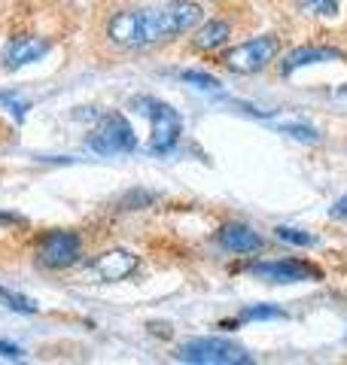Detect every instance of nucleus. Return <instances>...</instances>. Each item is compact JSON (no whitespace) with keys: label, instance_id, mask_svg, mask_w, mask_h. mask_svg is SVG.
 Segmentation results:
<instances>
[{"label":"nucleus","instance_id":"nucleus-1","mask_svg":"<svg viewBox=\"0 0 347 365\" xmlns=\"http://www.w3.org/2000/svg\"><path fill=\"white\" fill-rule=\"evenodd\" d=\"M204 21V9L195 0H168L161 6H141L113 13L107 21V40L122 49H146L161 40L195 31Z\"/></svg>","mask_w":347,"mask_h":365},{"label":"nucleus","instance_id":"nucleus-2","mask_svg":"<svg viewBox=\"0 0 347 365\" xmlns=\"http://www.w3.org/2000/svg\"><path fill=\"white\" fill-rule=\"evenodd\" d=\"M131 104H134L137 113H144V116L149 119V153L153 155L171 153L174 146L180 143V134H183L180 113L171 104H165V101H159V98H134Z\"/></svg>","mask_w":347,"mask_h":365},{"label":"nucleus","instance_id":"nucleus-3","mask_svg":"<svg viewBox=\"0 0 347 365\" xmlns=\"http://www.w3.org/2000/svg\"><path fill=\"white\" fill-rule=\"evenodd\" d=\"M174 356L192 365H250L253 362V356L241 344L226 338H211V335L183 341Z\"/></svg>","mask_w":347,"mask_h":365},{"label":"nucleus","instance_id":"nucleus-4","mask_svg":"<svg viewBox=\"0 0 347 365\" xmlns=\"http://www.w3.org/2000/svg\"><path fill=\"white\" fill-rule=\"evenodd\" d=\"M86 146L98 155H125V153L137 150V134L131 128V122L125 119V113L110 110L101 116L98 128L91 131Z\"/></svg>","mask_w":347,"mask_h":365},{"label":"nucleus","instance_id":"nucleus-5","mask_svg":"<svg viewBox=\"0 0 347 365\" xmlns=\"http://www.w3.org/2000/svg\"><path fill=\"white\" fill-rule=\"evenodd\" d=\"M83 259V237L71 228H49L37 241V262L49 271L74 268Z\"/></svg>","mask_w":347,"mask_h":365},{"label":"nucleus","instance_id":"nucleus-6","mask_svg":"<svg viewBox=\"0 0 347 365\" xmlns=\"http://www.w3.org/2000/svg\"><path fill=\"white\" fill-rule=\"evenodd\" d=\"M281 52V40L274 34H265V37H253L247 43H238L235 49H228L223 55V64L228 67L231 73H241V76H250V73H259L265 71Z\"/></svg>","mask_w":347,"mask_h":365},{"label":"nucleus","instance_id":"nucleus-7","mask_svg":"<svg viewBox=\"0 0 347 365\" xmlns=\"http://www.w3.org/2000/svg\"><path fill=\"white\" fill-rule=\"evenodd\" d=\"M253 277L268 283H320L323 268H317L308 259H271V262H253L247 268Z\"/></svg>","mask_w":347,"mask_h":365},{"label":"nucleus","instance_id":"nucleus-8","mask_svg":"<svg viewBox=\"0 0 347 365\" xmlns=\"http://www.w3.org/2000/svg\"><path fill=\"white\" fill-rule=\"evenodd\" d=\"M52 49L49 37H37V34H16L9 37L4 46V67L6 71H19V67H28L34 61L46 58Z\"/></svg>","mask_w":347,"mask_h":365},{"label":"nucleus","instance_id":"nucleus-9","mask_svg":"<svg viewBox=\"0 0 347 365\" xmlns=\"http://www.w3.org/2000/svg\"><path fill=\"white\" fill-rule=\"evenodd\" d=\"M344 52L335 49V46H296L289 49L281 61H277V73L283 79H289L302 67H314V64H329V61H341Z\"/></svg>","mask_w":347,"mask_h":365},{"label":"nucleus","instance_id":"nucleus-10","mask_svg":"<svg viewBox=\"0 0 347 365\" xmlns=\"http://www.w3.org/2000/svg\"><path fill=\"white\" fill-rule=\"evenodd\" d=\"M216 244L223 247L226 253L244 256V253H259L265 241H262L259 232H253V228L244 222H226V225L216 228Z\"/></svg>","mask_w":347,"mask_h":365},{"label":"nucleus","instance_id":"nucleus-11","mask_svg":"<svg viewBox=\"0 0 347 365\" xmlns=\"http://www.w3.org/2000/svg\"><path fill=\"white\" fill-rule=\"evenodd\" d=\"M89 268L95 271L104 283L125 280L137 268V256H131L129 250H107V253H101L98 259H91Z\"/></svg>","mask_w":347,"mask_h":365},{"label":"nucleus","instance_id":"nucleus-12","mask_svg":"<svg viewBox=\"0 0 347 365\" xmlns=\"http://www.w3.org/2000/svg\"><path fill=\"white\" fill-rule=\"evenodd\" d=\"M231 37V25L223 19H211V21H204V25L195 31V37H192V46L198 52H213L219 49L226 40Z\"/></svg>","mask_w":347,"mask_h":365},{"label":"nucleus","instance_id":"nucleus-13","mask_svg":"<svg viewBox=\"0 0 347 365\" xmlns=\"http://www.w3.org/2000/svg\"><path fill=\"white\" fill-rule=\"evenodd\" d=\"M0 304H4L6 311H16V314H25V317H31V314L40 311L34 299H28V295H21V292L6 289V287H0Z\"/></svg>","mask_w":347,"mask_h":365},{"label":"nucleus","instance_id":"nucleus-14","mask_svg":"<svg viewBox=\"0 0 347 365\" xmlns=\"http://www.w3.org/2000/svg\"><path fill=\"white\" fill-rule=\"evenodd\" d=\"M289 314L283 311V307L277 304H247L244 311H241V323H259V319H286Z\"/></svg>","mask_w":347,"mask_h":365},{"label":"nucleus","instance_id":"nucleus-15","mask_svg":"<svg viewBox=\"0 0 347 365\" xmlns=\"http://www.w3.org/2000/svg\"><path fill=\"white\" fill-rule=\"evenodd\" d=\"M274 237L283 244H293V247H314L317 237L311 232H302V228H289V225H277L274 228Z\"/></svg>","mask_w":347,"mask_h":365},{"label":"nucleus","instance_id":"nucleus-16","mask_svg":"<svg viewBox=\"0 0 347 365\" xmlns=\"http://www.w3.org/2000/svg\"><path fill=\"white\" fill-rule=\"evenodd\" d=\"M281 134H289V137H296L298 143H311V146H317L323 137L317 128H311V125H302V122H286L281 125Z\"/></svg>","mask_w":347,"mask_h":365},{"label":"nucleus","instance_id":"nucleus-17","mask_svg":"<svg viewBox=\"0 0 347 365\" xmlns=\"http://www.w3.org/2000/svg\"><path fill=\"white\" fill-rule=\"evenodd\" d=\"M298 9L305 16H323V19H332L338 13V0H296Z\"/></svg>","mask_w":347,"mask_h":365},{"label":"nucleus","instance_id":"nucleus-18","mask_svg":"<svg viewBox=\"0 0 347 365\" xmlns=\"http://www.w3.org/2000/svg\"><path fill=\"white\" fill-rule=\"evenodd\" d=\"M180 79L183 83H189V86H195V88H201V91H219L223 88V83H219L216 76L204 73V71H183Z\"/></svg>","mask_w":347,"mask_h":365},{"label":"nucleus","instance_id":"nucleus-19","mask_svg":"<svg viewBox=\"0 0 347 365\" xmlns=\"http://www.w3.org/2000/svg\"><path fill=\"white\" fill-rule=\"evenodd\" d=\"M153 201H156V195H153V192L131 189L129 195L122 198V207H125V210H141V207H146V204H153Z\"/></svg>","mask_w":347,"mask_h":365},{"label":"nucleus","instance_id":"nucleus-20","mask_svg":"<svg viewBox=\"0 0 347 365\" xmlns=\"http://www.w3.org/2000/svg\"><path fill=\"white\" fill-rule=\"evenodd\" d=\"M0 356H4V359H21V356H25V350L16 347V344H9V341H0Z\"/></svg>","mask_w":347,"mask_h":365},{"label":"nucleus","instance_id":"nucleus-21","mask_svg":"<svg viewBox=\"0 0 347 365\" xmlns=\"http://www.w3.org/2000/svg\"><path fill=\"white\" fill-rule=\"evenodd\" d=\"M329 216H332V220H347V195L332 204V207H329Z\"/></svg>","mask_w":347,"mask_h":365},{"label":"nucleus","instance_id":"nucleus-22","mask_svg":"<svg viewBox=\"0 0 347 365\" xmlns=\"http://www.w3.org/2000/svg\"><path fill=\"white\" fill-rule=\"evenodd\" d=\"M0 225H21V216H16V213H6V210H0Z\"/></svg>","mask_w":347,"mask_h":365},{"label":"nucleus","instance_id":"nucleus-23","mask_svg":"<svg viewBox=\"0 0 347 365\" xmlns=\"http://www.w3.org/2000/svg\"><path fill=\"white\" fill-rule=\"evenodd\" d=\"M149 332H153V335H161V338H168V335H171V326H168V323H161V326H159V323H149Z\"/></svg>","mask_w":347,"mask_h":365}]
</instances>
